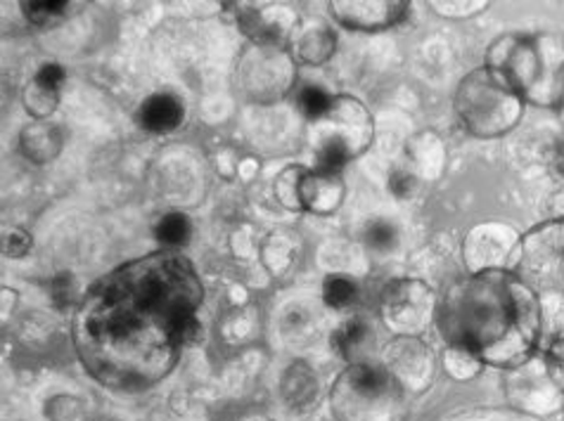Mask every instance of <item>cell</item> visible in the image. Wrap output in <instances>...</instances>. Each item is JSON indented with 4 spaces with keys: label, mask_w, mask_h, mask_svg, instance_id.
<instances>
[{
    "label": "cell",
    "mask_w": 564,
    "mask_h": 421,
    "mask_svg": "<svg viewBox=\"0 0 564 421\" xmlns=\"http://www.w3.org/2000/svg\"><path fill=\"white\" fill-rule=\"evenodd\" d=\"M205 301L181 252L148 254L100 277L78 303L72 339L93 379L112 391H145L166 379L197 341Z\"/></svg>",
    "instance_id": "1"
},
{
    "label": "cell",
    "mask_w": 564,
    "mask_h": 421,
    "mask_svg": "<svg viewBox=\"0 0 564 421\" xmlns=\"http://www.w3.org/2000/svg\"><path fill=\"white\" fill-rule=\"evenodd\" d=\"M436 330L451 348L473 353L484 367L517 369L543 343L534 289L514 270H481L456 279L438 299Z\"/></svg>",
    "instance_id": "2"
},
{
    "label": "cell",
    "mask_w": 564,
    "mask_h": 421,
    "mask_svg": "<svg viewBox=\"0 0 564 421\" xmlns=\"http://www.w3.org/2000/svg\"><path fill=\"white\" fill-rule=\"evenodd\" d=\"M484 67L498 74L524 102L555 107L564 81V38L506 34L489 45Z\"/></svg>",
    "instance_id": "3"
},
{
    "label": "cell",
    "mask_w": 564,
    "mask_h": 421,
    "mask_svg": "<svg viewBox=\"0 0 564 421\" xmlns=\"http://www.w3.org/2000/svg\"><path fill=\"white\" fill-rule=\"evenodd\" d=\"M514 273L534 289L543 339H553L564 330V218H551L522 235V256Z\"/></svg>",
    "instance_id": "4"
},
{
    "label": "cell",
    "mask_w": 564,
    "mask_h": 421,
    "mask_svg": "<svg viewBox=\"0 0 564 421\" xmlns=\"http://www.w3.org/2000/svg\"><path fill=\"white\" fill-rule=\"evenodd\" d=\"M524 100L487 67L463 76L453 107L463 129L479 140L508 135L524 114Z\"/></svg>",
    "instance_id": "5"
},
{
    "label": "cell",
    "mask_w": 564,
    "mask_h": 421,
    "mask_svg": "<svg viewBox=\"0 0 564 421\" xmlns=\"http://www.w3.org/2000/svg\"><path fill=\"white\" fill-rule=\"evenodd\" d=\"M306 140L321 168L341 170L372 145L375 121L370 109L358 98L335 96L323 117L308 121Z\"/></svg>",
    "instance_id": "6"
},
{
    "label": "cell",
    "mask_w": 564,
    "mask_h": 421,
    "mask_svg": "<svg viewBox=\"0 0 564 421\" xmlns=\"http://www.w3.org/2000/svg\"><path fill=\"white\" fill-rule=\"evenodd\" d=\"M401 388L378 363L347 365L330 388L337 421H394Z\"/></svg>",
    "instance_id": "7"
},
{
    "label": "cell",
    "mask_w": 564,
    "mask_h": 421,
    "mask_svg": "<svg viewBox=\"0 0 564 421\" xmlns=\"http://www.w3.org/2000/svg\"><path fill=\"white\" fill-rule=\"evenodd\" d=\"M296 84V59L288 43L249 41L235 65V90L252 104H275Z\"/></svg>",
    "instance_id": "8"
},
{
    "label": "cell",
    "mask_w": 564,
    "mask_h": 421,
    "mask_svg": "<svg viewBox=\"0 0 564 421\" xmlns=\"http://www.w3.org/2000/svg\"><path fill=\"white\" fill-rule=\"evenodd\" d=\"M438 301L430 285L399 277L380 293V320L394 336H422L436 322Z\"/></svg>",
    "instance_id": "9"
},
{
    "label": "cell",
    "mask_w": 564,
    "mask_h": 421,
    "mask_svg": "<svg viewBox=\"0 0 564 421\" xmlns=\"http://www.w3.org/2000/svg\"><path fill=\"white\" fill-rule=\"evenodd\" d=\"M520 256L522 235L508 223H479L463 242V258L469 273L517 270Z\"/></svg>",
    "instance_id": "10"
},
{
    "label": "cell",
    "mask_w": 564,
    "mask_h": 421,
    "mask_svg": "<svg viewBox=\"0 0 564 421\" xmlns=\"http://www.w3.org/2000/svg\"><path fill=\"white\" fill-rule=\"evenodd\" d=\"M380 365L405 394H425L434 381V353L422 336H394L380 353Z\"/></svg>",
    "instance_id": "11"
},
{
    "label": "cell",
    "mask_w": 564,
    "mask_h": 421,
    "mask_svg": "<svg viewBox=\"0 0 564 421\" xmlns=\"http://www.w3.org/2000/svg\"><path fill=\"white\" fill-rule=\"evenodd\" d=\"M510 398L531 414H557L564 408V394L555 384L551 365L543 357H531L522 367L510 369Z\"/></svg>",
    "instance_id": "12"
},
{
    "label": "cell",
    "mask_w": 564,
    "mask_h": 421,
    "mask_svg": "<svg viewBox=\"0 0 564 421\" xmlns=\"http://www.w3.org/2000/svg\"><path fill=\"white\" fill-rule=\"evenodd\" d=\"M405 0H333V20L349 31H384L405 20Z\"/></svg>",
    "instance_id": "13"
},
{
    "label": "cell",
    "mask_w": 564,
    "mask_h": 421,
    "mask_svg": "<svg viewBox=\"0 0 564 421\" xmlns=\"http://www.w3.org/2000/svg\"><path fill=\"white\" fill-rule=\"evenodd\" d=\"M344 197H347V185H344L339 170L316 166L304 174L300 185L302 211L313 215H333L344 204Z\"/></svg>",
    "instance_id": "14"
},
{
    "label": "cell",
    "mask_w": 564,
    "mask_h": 421,
    "mask_svg": "<svg viewBox=\"0 0 564 421\" xmlns=\"http://www.w3.org/2000/svg\"><path fill=\"white\" fill-rule=\"evenodd\" d=\"M290 51L296 59V65L323 67L337 53L335 29L323 20H304L292 31Z\"/></svg>",
    "instance_id": "15"
},
{
    "label": "cell",
    "mask_w": 564,
    "mask_h": 421,
    "mask_svg": "<svg viewBox=\"0 0 564 421\" xmlns=\"http://www.w3.org/2000/svg\"><path fill=\"white\" fill-rule=\"evenodd\" d=\"M333 346L347 365L375 363L378 334H375V326L366 318H351L337 326V332L333 334Z\"/></svg>",
    "instance_id": "16"
},
{
    "label": "cell",
    "mask_w": 564,
    "mask_h": 421,
    "mask_svg": "<svg viewBox=\"0 0 564 421\" xmlns=\"http://www.w3.org/2000/svg\"><path fill=\"white\" fill-rule=\"evenodd\" d=\"M280 391L288 408H292L294 412H308L321 398V379L308 363L296 361L282 374Z\"/></svg>",
    "instance_id": "17"
},
{
    "label": "cell",
    "mask_w": 564,
    "mask_h": 421,
    "mask_svg": "<svg viewBox=\"0 0 564 421\" xmlns=\"http://www.w3.org/2000/svg\"><path fill=\"white\" fill-rule=\"evenodd\" d=\"M65 135L53 121H31L20 133V152L31 164H51L59 157Z\"/></svg>",
    "instance_id": "18"
},
{
    "label": "cell",
    "mask_w": 564,
    "mask_h": 421,
    "mask_svg": "<svg viewBox=\"0 0 564 421\" xmlns=\"http://www.w3.org/2000/svg\"><path fill=\"white\" fill-rule=\"evenodd\" d=\"M183 119H185L183 102L176 96H171V92H156V96H150L138 112L140 126L154 135L176 131L183 123Z\"/></svg>",
    "instance_id": "19"
},
{
    "label": "cell",
    "mask_w": 564,
    "mask_h": 421,
    "mask_svg": "<svg viewBox=\"0 0 564 421\" xmlns=\"http://www.w3.org/2000/svg\"><path fill=\"white\" fill-rule=\"evenodd\" d=\"M405 152H409V159L413 164V174L417 178H436L442 174L444 162H446V149L442 137L432 131H422L413 135L405 145Z\"/></svg>",
    "instance_id": "20"
},
{
    "label": "cell",
    "mask_w": 564,
    "mask_h": 421,
    "mask_svg": "<svg viewBox=\"0 0 564 421\" xmlns=\"http://www.w3.org/2000/svg\"><path fill=\"white\" fill-rule=\"evenodd\" d=\"M78 8H84V3H72V0H36V3L24 0L22 3L24 18L31 24L43 26V29H51V26L67 22Z\"/></svg>",
    "instance_id": "21"
},
{
    "label": "cell",
    "mask_w": 564,
    "mask_h": 421,
    "mask_svg": "<svg viewBox=\"0 0 564 421\" xmlns=\"http://www.w3.org/2000/svg\"><path fill=\"white\" fill-rule=\"evenodd\" d=\"M191 235H193L191 218H187L185 213H178V211L164 213L160 218V223H156V228H154L156 242H160L164 248H169V252H178L181 246L191 242Z\"/></svg>",
    "instance_id": "22"
},
{
    "label": "cell",
    "mask_w": 564,
    "mask_h": 421,
    "mask_svg": "<svg viewBox=\"0 0 564 421\" xmlns=\"http://www.w3.org/2000/svg\"><path fill=\"white\" fill-rule=\"evenodd\" d=\"M22 102L34 121H48L59 107V90H51L31 79L22 92Z\"/></svg>",
    "instance_id": "23"
},
{
    "label": "cell",
    "mask_w": 564,
    "mask_h": 421,
    "mask_svg": "<svg viewBox=\"0 0 564 421\" xmlns=\"http://www.w3.org/2000/svg\"><path fill=\"white\" fill-rule=\"evenodd\" d=\"M323 303L333 310H349L358 301V287L347 275H327L323 282Z\"/></svg>",
    "instance_id": "24"
},
{
    "label": "cell",
    "mask_w": 564,
    "mask_h": 421,
    "mask_svg": "<svg viewBox=\"0 0 564 421\" xmlns=\"http://www.w3.org/2000/svg\"><path fill=\"white\" fill-rule=\"evenodd\" d=\"M444 369L451 379L456 381H469L475 379L477 374L484 369V363L479 361V357H475L473 353H467L463 348H446L444 351Z\"/></svg>",
    "instance_id": "25"
},
{
    "label": "cell",
    "mask_w": 564,
    "mask_h": 421,
    "mask_svg": "<svg viewBox=\"0 0 564 421\" xmlns=\"http://www.w3.org/2000/svg\"><path fill=\"white\" fill-rule=\"evenodd\" d=\"M335 96H330L325 88L316 86V84H306L296 92V109H300V114L306 121H313L323 117L327 109H330Z\"/></svg>",
    "instance_id": "26"
},
{
    "label": "cell",
    "mask_w": 564,
    "mask_h": 421,
    "mask_svg": "<svg viewBox=\"0 0 564 421\" xmlns=\"http://www.w3.org/2000/svg\"><path fill=\"white\" fill-rule=\"evenodd\" d=\"M306 174V168L302 166H288L275 180V197L285 209L290 211H302V201H300V185Z\"/></svg>",
    "instance_id": "27"
},
{
    "label": "cell",
    "mask_w": 564,
    "mask_h": 421,
    "mask_svg": "<svg viewBox=\"0 0 564 421\" xmlns=\"http://www.w3.org/2000/svg\"><path fill=\"white\" fill-rule=\"evenodd\" d=\"M432 12L446 20H469L489 8L487 0H432Z\"/></svg>",
    "instance_id": "28"
},
{
    "label": "cell",
    "mask_w": 564,
    "mask_h": 421,
    "mask_svg": "<svg viewBox=\"0 0 564 421\" xmlns=\"http://www.w3.org/2000/svg\"><path fill=\"white\" fill-rule=\"evenodd\" d=\"M364 237H366V244L372 248V252L387 254V252H391V248L397 246L399 232H397L394 225H389L387 221H375V223H370L366 228Z\"/></svg>",
    "instance_id": "29"
},
{
    "label": "cell",
    "mask_w": 564,
    "mask_h": 421,
    "mask_svg": "<svg viewBox=\"0 0 564 421\" xmlns=\"http://www.w3.org/2000/svg\"><path fill=\"white\" fill-rule=\"evenodd\" d=\"M420 178L413 174V168H394L389 174V192L397 199H411L417 192Z\"/></svg>",
    "instance_id": "30"
},
{
    "label": "cell",
    "mask_w": 564,
    "mask_h": 421,
    "mask_svg": "<svg viewBox=\"0 0 564 421\" xmlns=\"http://www.w3.org/2000/svg\"><path fill=\"white\" fill-rule=\"evenodd\" d=\"M34 242H31V235L22 228H6L3 230V254L8 258H24Z\"/></svg>",
    "instance_id": "31"
},
{
    "label": "cell",
    "mask_w": 564,
    "mask_h": 421,
    "mask_svg": "<svg viewBox=\"0 0 564 421\" xmlns=\"http://www.w3.org/2000/svg\"><path fill=\"white\" fill-rule=\"evenodd\" d=\"M34 81L45 88H51V90H59L62 84L67 81V71H65V67L57 65V62H45V65L36 71Z\"/></svg>",
    "instance_id": "32"
},
{
    "label": "cell",
    "mask_w": 564,
    "mask_h": 421,
    "mask_svg": "<svg viewBox=\"0 0 564 421\" xmlns=\"http://www.w3.org/2000/svg\"><path fill=\"white\" fill-rule=\"evenodd\" d=\"M72 277L67 275V273H62V275H57L55 279H53V285H51V296H53V301L57 303V306H67L69 301H72V293H69V289H72Z\"/></svg>",
    "instance_id": "33"
},
{
    "label": "cell",
    "mask_w": 564,
    "mask_h": 421,
    "mask_svg": "<svg viewBox=\"0 0 564 421\" xmlns=\"http://www.w3.org/2000/svg\"><path fill=\"white\" fill-rule=\"evenodd\" d=\"M545 357L553 363H564V330L545 341Z\"/></svg>",
    "instance_id": "34"
},
{
    "label": "cell",
    "mask_w": 564,
    "mask_h": 421,
    "mask_svg": "<svg viewBox=\"0 0 564 421\" xmlns=\"http://www.w3.org/2000/svg\"><path fill=\"white\" fill-rule=\"evenodd\" d=\"M555 109H557V117H560L562 126H564V81H562V90H560V98H557V104H555Z\"/></svg>",
    "instance_id": "35"
},
{
    "label": "cell",
    "mask_w": 564,
    "mask_h": 421,
    "mask_svg": "<svg viewBox=\"0 0 564 421\" xmlns=\"http://www.w3.org/2000/svg\"><path fill=\"white\" fill-rule=\"evenodd\" d=\"M562 412H564V408H562Z\"/></svg>",
    "instance_id": "36"
}]
</instances>
